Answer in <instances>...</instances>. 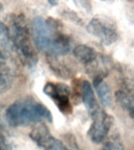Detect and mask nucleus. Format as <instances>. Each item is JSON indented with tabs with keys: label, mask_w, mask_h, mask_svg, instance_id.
<instances>
[{
	"label": "nucleus",
	"mask_w": 134,
	"mask_h": 150,
	"mask_svg": "<svg viewBox=\"0 0 134 150\" xmlns=\"http://www.w3.org/2000/svg\"><path fill=\"white\" fill-rule=\"evenodd\" d=\"M61 21L55 18L37 16L33 19L31 32L36 49L51 58L67 55L71 49L72 42L61 31Z\"/></svg>",
	"instance_id": "f257e3e1"
},
{
	"label": "nucleus",
	"mask_w": 134,
	"mask_h": 150,
	"mask_svg": "<svg viewBox=\"0 0 134 150\" xmlns=\"http://www.w3.org/2000/svg\"><path fill=\"white\" fill-rule=\"evenodd\" d=\"M9 23V38L21 63L28 67H34L37 64L38 56L31 39L25 16L21 13L11 14Z\"/></svg>",
	"instance_id": "f03ea898"
},
{
	"label": "nucleus",
	"mask_w": 134,
	"mask_h": 150,
	"mask_svg": "<svg viewBox=\"0 0 134 150\" xmlns=\"http://www.w3.org/2000/svg\"><path fill=\"white\" fill-rule=\"evenodd\" d=\"M6 120L11 127H25L42 120L51 123L53 116L43 104L34 99L16 101L5 112Z\"/></svg>",
	"instance_id": "7ed1b4c3"
},
{
	"label": "nucleus",
	"mask_w": 134,
	"mask_h": 150,
	"mask_svg": "<svg viewBox=\"0 0 134 150\" xmlns=\"http://www.w3.org/2000/svg\"><path fill=\"white\" fill-rule=\"evenodd\" d=\"M86 30L89 34L107 46L114 44L119 38L115 22L106 16H94L87 24Z\"/></svg>",
	"instance_id": "20e7f679"
},
{
	"label": "nucleus",
	"mask_w": 134,
	"mask_h": 150,
	"mask_svg": "<svg viewBox=\"0 0 134 150\" xmlns=\"http://www.w3.org/2000/svg\"><path fill=\"white\" fill-rule=\"evenodd\" d=\"M43 92L53 101L62 113L71 114L72 112L70 88L67 84L47 82L43 88Z\"/></svg>",
	"instance_id": "39448f33"
},
{
	"label": "nucleus",
	"mask_w": 134,
	"mask_h": 150,
	"mask_svg": "<svg viewBox=\"0 0 134 150\" xmlns=\"http://www.w3.org/2000/svg\"><path fill=\"white\" fill-rule=\"evenodd\" d=\"M92 119L93 122L88 131V136L93 142L100 144L108 137L114 124V118L100 109L98 112L92 117Z\"/></svg>",
	"instance_id": "423d86ee"
},
{
	"label": "nucleus",
	"mask_w": 134,
	"mask_h": 150,
	"mask_svg": "<svg viewBox=\"0 0 134 150\" xmlns=\"http://www.w3.org/2000/svg\"><path fill=\"white\" fill-rule=\"evenodd\" d=\"M29 136L42 150H67L64 143L52 135L44 124L35 127Z\"/></svg>",
	"instance_id": "0eeeda50"
},
{
	"label": "nucleus",
	"mask_w": 134,
	"mask_h": 150,
	"mask_svg": "<svg viewBox=\"0 0 134 150\" xmlns=\"http://www.w3.org/2000/svg\"><path fill=\"white\" fill-rule=\"evenodd\" d=\"M81 95L85 107L92 117L100 110V107L93 88L88 81H84L82 82L81 86Z\"/></svg>",
	"instance_id": "6e6552de"
},
{
	"label": "nucleus",
	"mask_w": 134,
	"mask_h": 150,
	"mask_svg": "<svg viewBox=\"0 0 134 150\" xmlns=\"http://www.w3.org/2000/svg\"><path fill=\"white\" fill-rule=\"evenodd\" d=\"M73 54L78 61L86 66L94 64L98 59L96 50L86 45H78L73 50Z\"/></svg>",
	"instance_id": "1a4fd4ad"
},
{
	"label": "nucleus",
	"mask_w": 134,
	"mask_h": 150,
	"mask_svg": "<svg viewBox=\"0 0 134 150\" xmlns=\"http://www.w3.org/2000/svg\"><path fill=\"white\" fill-rule=\"evenodd\" d=\"M93 86L101 104L104 106H110L112 103V96L109 86L103 81V77L96 76L94 77Z\"/></svg>",
	"instance_id": "9d476101"
},
{
	"label": "nucleus",
	"mask_w": 134,
	"mask_h": 150,
	"mask_svg": "<svg viewBox=\"0 0 134 150\" xmlns=\"http://www.w3.org/2000/svg\"><path fill=\"white\" fill-rule=\"evenodd\" d=\"M14 47L9 38L8 27L0 21V59H6L11 56Z\"/></svg>",
	"instance_id": "9b49d317"
},
{
	"label": "nucleus",
	"mask_w": 134,
	"mask_h": 150,
	"mask_svg": "<svg viewBox=\"0 0 134 150\" xmlns=\"http://www.w3.org/2000/svg\"><path fill=\"white\" fill-rule=\"evenodd\" d=\"M115 98L120 106L129 112L130 117H133V96L132 89H122L116 91Z\"/></svg>",
	"instance_id": "f8f14e48"
},
{
	"label": "nucleus",
	"mask_w": 134,
	"mask_h": 150,
	"mask_svg": "<svg viewBox=\"0 0 134 150\" xmlns=\"http://www.w3.org/2000/svg\"><path fill=\"white\" fill-rule=\"evenodd\" d=\"M14 77L11 70L8 67L0 64V96L11 88Z\"/></svg>",
	"instance_id": "ddd939ff"
},
{
	"label": "nucleus",
	"mask_w": 134,
	"mask_h": 150,
	"mask_svg": "<svg viewBox=\"0 0 134 150\" xmlns=\"http://www.w3.org/2000/svg\"><path fill=\"white\" fill-rule=\"evenodd\" d=\"M101 150H125V148L119 137L114 136L106 142Z\"/></svg>",
	"instance_id": "4468645a"
},
{
	"label": "nucleus",
	"mask_w": 134,
	"mask_h": 150,
	"mask_svg": "<svg viewBox=\"0 0 134 150\" xmlns=\"http://www.w3.org/2000/svg\"><path fill=\"white\" fill-rule=\"evenodd\" d=\"M61 15L65 19L71 21V22L76 23L77 25H82L83 24V21L81 19V17H79L78 15L75 11H73V10L63 9V11L61 12Z\"/></svg>",
	"instance_id": "2eb2a0df"
},
{
	"label": "nucleus",
	"mask_w": 134,
	"mask_h": 150,
	"mask_svg": "<svg viewBox=\"0 0 134 150\" xmlns=\"http://www.w3.org/2000/svg\"><path fill=\"white\" fill-rule=\"evenodd\" d=\"M65 143L64 144L66 146L67 150H82L78 145L77 141L75 140V137L72 135H67L65 138Z\"/></svg>",
	"instance_id": "dca6fc26"
},
{
	"label": "nucleus",
	"mask_w": 134,
	"mask_h": 150,
	"mask_svg": "<svg viewBox=\"0 0 134 150\" xmlns=\"http://www.w3.org/2000/svg\"><path fill=\"white\" fill-rule=\"evenodd\" d=\"M0 150H13L12 145L2 133H0Z\"/></svg>",
	"instance_id": "f3484780"
},
{
	"label": "nucleus",
	"mask_w": 134,
	"mask_h": 150,
	"mask_svg": "<svg viewBox=\"0 0 134 150\" xmlns=\"http://www.w3.org/2000/svg\"><path fill=\"white\" fill-rule=\"evenodd\" d=\"M75 2L77 6H79L86 12H90L92 9V6L90 0H75Z\"/></svg>",
	"instance_id": "a211bd4d"
},
{
	"label": "nucleus",
	"mask_w": 134,
	"mask_h": 150,
	"mask_svg": "<svg viewBox=\"0 0 134 150\" xmlns=\"http://www.w3.org/2000/svg\"><path fill=\"white\" fill-rule=\"evenodd\" d=\"M6 117H5V112L3 110V107L0 103V127L5 128L6 126Z\"/></svg>",
	"instance_id": "6ab92c4d"
},
{
	"label": "nucleus",
	"mask_w": 134,
	"mask_h": 150,
	"mask_svg": "<svg viewBox=\"0 0 134 150\" xmlns=\"http://www.w3.org/2000/svg\"><path fill=\"white\" fill-rule=\"evenodd\" d=\"M48 2L52 6H56L58 5L59 0H48Z\"/></svg>",
	"instance_id": "aec40b11"
},
{
	"label": "nucleus",
	"mask_w": 134,
	"mask_h": 150,
	"mask_svg": "<svg viewBox=\"0 0 134 150\" xmlns=\"http://www.w3.org/2000/svg\"><path fill=\"white\" fill-rule=\"evenodd\" d=\"M1 9H2V5L0 4V10H1Z\"/></svg>",
	"instance_id": "412c9836"
},
{
	"label": "nucleus",
	"mask_w": 134,
	"mask_h": 150,
	"mask_svg": "<svg viewBox=\"0 0 134 150\" xmlns=\"http://www.w3.org/2000/svg\"><path fill=\"white\" fill-rule=\"evenodd\" d=\"M101 1H103V2H106V1H108V0H101Z\"/></svg>",
	"instance_id": "4be33fe9"
}]
</instances>
